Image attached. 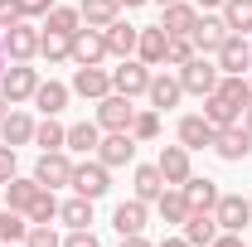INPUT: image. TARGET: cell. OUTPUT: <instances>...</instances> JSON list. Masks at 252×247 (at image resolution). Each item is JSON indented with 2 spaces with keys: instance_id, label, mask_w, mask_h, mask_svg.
<instances>
[{
  "instance_id": "6da1fadb",
  "label": "cell",
  "mask_w": 252,
  "mask_h": 247,
  "mask_svg": "<svg viewBox=\"0 0 252 247\" xmlns=\"http://www.w3.org/2000/svg\"><path fill=\"white\" fill-rule=\"evenodd\" d=\"M219 63H209V54H194V59L180 68V88L185 93H194V97H209L214 88H219Z\"/></svg>"
},
{
  "instance_id": "7a4b0ae2",
  "label": "cell",
  "mask_w": 252,
  "mask_h": 247,
  "mask_svg": "<svg viewBox=\"0 0 252 247\" xmlns=\"http://www.w3.org/2000/svg\"><path fill=\"white\" fill-rule=\"evenodd\" d=\"M146 88H151V63H141L136 54L122 59V68H112V93L136 102V97H146Z\"/></svg>"
},
{
  "instance_id": "3957f363",
  "label": "cell",
  "mask_w": 252,
  "mask_h": 247,
  "mask_svg": "<svg viewBox=\"0 0 252 247\" xmlns=\"http://www.w3.org/2000/svg\"><path fill=\"white\" fill-rule=\"evenodd\" d=\"M34 88H39V73H34L30 63H10L5 73H0V97L10 102V107H20V102H30Z\"/></svg>"
},
{
  "instance_id": "277c9868",
  "label": "cell",
  "mask_w": 252,
  "mask_h": 247,
  "mask_svg": "<svg viewBox=\"0 0 252 247\" xmlns=\"http://www.w3.org/2000/svg\"><path fill=\"white\" fill-rule=\"evenodd\" d=\"M5 39V59L10 63H30L39 54V30H34V20H20V25H10V30H0Z\"/></svg>"
},
{
  "instance_id": "5b68a950",
  "label": "cell",
  "mask_w": 252,
  "mask_h": 247,
  "mask_svg": "<svg viewBox=\"0 0 252 247\" xmlns=\"http://www.w3.org/2000/svg\"><path fill=\"white\" fill-rule=\"evenodd\" d=\"M68 185L78 189L83 199H93V204H97V199L112 189V175H107L102 160H83V165H73V180H68Z\"/></svg>"
},
{
  "instance_id": "8992f818",
  "label": "cell",
  "mask_w": 252,
  "mask_h": 247,
  "mask_svg": "<svg viewBox=\"0 0 252 247\" xmlns=\"http://www.w3.org/2000/svg\"><path fill=\"white\" fill-rule=\"evenodd\" d=\"M131 122H136V107H131V97L107 93L102 102H97V126H102V131H131Z\"/></svg>"
},
{
  "instance_id": "52a82bcc",
  "label": "cell",
  "mask_w": 252,
  "mask_h": 247,
  "mask_svg": "<svg viewBox=\"0 0 252 247\" xmlns=\"http://www.w3.org/2000/svg\"><path fill=\"white\" fill-rule=\"evenodd\" d=\"M107 54H112V49H107V34H102V30L88 25V30L73 34V63H78V68H102Z\"/></svg>"
},
{
  "instance_id": "ba28073f",
  "label": "cell",
  "mask_w": 252,
  "mask_h": 247,
  "mask_svg": "<svg viewBox=\"0 0 252 247\" xmlns=\"http://www.w3.org/2000/svg\"><path fill=\"white\" fill-rule=\"evenodd\" d=\"M214 223H219L223 233H243L252 223V204L243 194H219V204H214Z\"/></svg>"
},
{
  "instance_id": "9c48e42d",
  "label": "cell",
  "mask_w": 252,
  "mask_h": 247,
  "mask_svg": "<svg viewBox=\"0 0 252 247\" xmlns=\"http://www.w3.org/2000/svg\"><path fill=\"white\" fill-rule=\"evenodd\" d=\"M97 160H102L107 170H117V165H131V160H136V136H131V131H102Z\"/></svg>"
},
{
  "instance_id": "30bf717a",
  "label": "cell",
  "mask_w": 252,
  "mask_h": 247,
  "mask_svg": "<svg viewBox=\"0 0 252 247\" xmlns=\"http://www.w3.org/2000/svg\"><path fill=\"white\" fill-rule=\"evenodd\" d=\"M34 180H39L44 189H63L68 180H73V160H68V151H44L39 165H34Z\"/></svg>"
},
{
  "instance_id": "8fae6325",
  "label": "cell",
  "mask_w": 252,
  "mask_h": 247,
  "mask_svg": "<svg viewBox=\"0 0 252 247\" xmlns=\"http://www.w3.org/2000/svg\"><path fill=\"white\" fill-rule=\"evenodd\" d=\"M214 151H219L223 160H233V165H238V160H248V155H252V131H248L243 122L219 126V136H214Z\"/></svg>"
},
{
  "instance_id": "7c38bea8",
  "label": "cell",
  "mask_w": 252,
  "mask_h": 247,
  "mask_svg": "<svg viewBox=\"0 0 252 247\" xmlns=\"http://www.w3.org/2000/svg\"><path fill=\"white\" fill-rule=\"evenodd\" d=\"M146 218H151V204L146 199H122L117 204V214H112V228L122 233V238H136V233H146Z\"/></svg>"
},
{
  "instance_id": "4fadbf2b",
  "label": "cell",
  "mask_w": 252,
  "mask_h": 247,
  "mask_svg": "<svg viewBox=\"0 0 252 247\" xmlns=\"http://www.w3.org/2000/svg\"><path fill=\"white\" fill-rule=\"evenodd\" d=\"M252 68V39H243V34H228L219 49V73H238V78H248Z\"/></svg>"
},
{
  "instance_id": "5bb4252c",
  "label": "cell",
  "mask_w": 252,
  "mask_h": 247,
  "mask_svg": "<svg viewBox=\"0 0 252 247\" xmlns=\"http://www.w3.org/2000/svg\"><path fill=\"white\" fill-rule=\"evenodd\" d=\"M228 34H233V30H228V20H223V15H199V25H194L189 39H194V49H199V54H219Z\"/></svg>"
},
{
  "instance_id": "9a60e30c",
  "label": "cell",
  "mask_w": 252,
  "mask_h": 247,
  "mask_svg": "<svg viewBox=\"0 0 252 247\" xmlns=\"http://www.w3.org/2000/svg\"><path fill=\"white\" fill-rule=\"evenodd\" d=\"M160 175H165V185H185L189 175H194V165H189V146H160Z\"/></svg>"
},
{
  "instance_id": "2e32d148",
  "label": "cell",
  "mask_w": 252,
  "mask_h": 247,
  "mask_svg": "<svg viewBox=\"0 0 252 247\" xmlns=\"http://www.w3.org/2000/svg\"><path fill=\"white\" fill-rule=\"evenodd\" d=\"M146 97H151V107H156V112L180 107V97H185V88H180V73H175V78H170V73H151V88H146Z\"/></svg>"
},
{
  "instance_id": "e0dca14e",
  "label": "cell",
  "mask_w": 252,
  "mask_h": 247,
  "mask_svg": "<svg viewBox=\"0 0 252 247\" xmlns=\"http://www.w3.org/2000/svg\"><path fill=\"white\" fill-rule=\"evenodd\" d=\"M73 93L102 102V97L112 93V73H107V68H73Z\"/></svg>"
},
{
  "instance_id": "ac0fdd59",
  "label": "cell",
  "mask_w": 252,
  "mask_h": 247,
  "mask_svg": "<svg viewBox=\"0 0 252 247\" xmlns=\"http://www.w3.org/2000/svg\"><path fill=\"white\" fill-rule=\"evenodd\" d=\"M214 136H219V126L209 122L204 112H194V117H185V122H180V146H189V151L214 146Z\"/></svg>"
},
{
  "instance_id": "d6986e66",
  "label": "cell",
  "mask_w": 252,
  "mask_h": 247,
  "mask_svg": "<svg viewBox=\"0 0 252 247\" xmlns=\"http://www.w3.org/2000/svg\"><path fill=\"white\" fill-rule=\"evenodd\" d=\"M0 141H5V146H30V141H34V122H30V112L10 107V112L0 117Z\"/></svg>"
},
{
  "instance_id": "ffe728a7",
  "label": "cell",
  "mask_w": 252,
  "mask_h": 247,
  "mask_svg": "<svg viewBox=\"0 0 252 247\" xmlns=\"http://www.w3.org/2000/svg\"><path fill=\"white\" fill-rule=\"evenodd\" d=\"M165 49H170V34L160 30V25H151V30H141V39H136V59L151 63V68H160L165 63Z\"/></svg>"
},
{
  "instance_id": "44dd1931",
  "label": "cell",
  "mask_w": 252,
  "mask_h": 247,
  "mask_svg": "<svg viewBox=\"0 0 252 247\" xmlns=\"http://www.w3.org/2000/svg\"><path fill=\"white\" fill-rule=\"evenodd\" d=\"M219 233H223V228L214 223V214H204V209H194V214L185 218V243L189 247H209Z\"/></svg>"
},
{
  "instance_id": "7402d4cb",
  "label": "cell",
  "mask_w": 252,
  "mask_h": 247,
  "mask_svg": "<svg viewBox=\"0 0 252 247\" xmlns=\"http://www.w3.org/2000/svg\"><path fill=\"white\" fill-rule=\"evenodd\" d=\"M68 97H73V88H63V83L49 78V83H39V88H34V107H39L44 117H59L63 107H68Z\"/></svg>"
},
{
  "instance_id": "603a6c76",
  "label": "cell",
  "mask_w": 252,
  "mask_h": 247,
  "mask_svg": "<svg viewBox=\"0 0 252 247\" xmlns=\"http://www.w3.org/2000/svg\"><path fill=\"white\" fill-rule=\"evenodd\" d=\"M39 189H44V185H39L34 175H15V180L5 185V209H20V214H25L34 199H39Z\"/></svg>"
},
{
  "instance_id": "cb8c5ba5",
  "label": "cell",
  "mask_w": 252,
  "mask_h": 247,
  "mask_svg": "<svg viewBox=\"0 0 252 247\" xmlns=\"http://www.w3.org/2000/svg\"><path fill=\"white\" fill-rule=\"evenodd\" d=\"M156 209H160V223H180V228H185V218L194 214V209H189V199H185V189H180V185H170V189H165V194L156 199Z\"/></svg>"
},
{
  "instance_id": "d4e9b609",
  "label": "cell",
  "mask_w": 252,
  "mask_h": 247,
  "mask_svg": "<svg viewBox=\"0 0 252 247\" xmlns=\"http://www.w3.org/2000/svg\"><path fill=\"white\" fill-rule=\"evenodd\" d=\"M97 146H102V126H97V122H78V126H68V141H63V151L97 155Z\"/></svg>"
},
{
  "instance_id": "484cf974",
  "label": "cell",
  "mask_w": 252,
  "mask_h": 247,
  "mask_svg": "<svg viewBox=\"0 0 252 247\" xmlns=\"http://www.w3.org/2000/svg\"><path fill=\"white\" fill-rule=\"evenodd\" d=\"M102 34H107V49H112L117 59H131V54H136V39H141V30H136V25H126V20H112Z\"/></svg>"
},
{
  "instance_id": "4316f807",
  "label": "cell",
  "mask_w": 252,
  "mask_h": 247,
  "mask_svg": "<svg viewBox=\"0 0 252 247\" xmlns=\"http://www.w3.org/2000/svg\"><path fill=\"white\" fill-rule=\"evenodd\" d=\"M194 25H199V10H194V5H185V0L165 5V20H160L165 34H194Z\"/></svg>"
},
{
  "instance_id": "83f0119b",
  "label": "cell",
  "mask_w": 252,
  "mask_h": 247,
  "mask_svg": "<svg viewBox=\"0 0 252 247\" xmlns=\"http://www.w3.org/2000/svg\"><path fill=\"white\" fill-rule=\"evenodd\" d=\"M180 189H185L189 209H204V214H214V204H219V185H214V180H199V175H189Z\"/></svg>"
},
{
  "instance_id": "f1b7e54d",
  "label": "cell",
  "mask_w": 252,
  "mask_h": 247,
  "mask_svg": "<svg viewBox=\"0 0 252 247\" xmlns=\"http://www.w3.org/2000/svg\"><path fill=\"white\" fill-rule=\"evenodd\" d=\"M160 194H165V175H160V165H136V199L156 204Z\"/></svg>"
},
{
  "instance_id": "f546056e",
  "label": "cell",
  "mask_w": 252,
  "mask_h": 247,
  "mask_svg": "<svg viewBox=\"0 0 252 247\" xmlns=\"http://www.w3.org/2000/svg\"><path fill=\"white\" fill-rule=\"evenodd\" d=\"M117 10H122L117 0H78V15H83L93 30H107V25L117 20Z\"/></svg>"
},
{
  "instance_id": "4dcf8cb0",
  "label": "cell",
  "mask_w": 252,
  "mask_h": 247,
  "mask_svg": "<svg viewBox=\"0 0 252 247\" xmlns=\"http://www.w3.org/2000/svg\"><path fill=\"white\" fill-rule=\"evenodd\" d=\"M63 141H68V126L59 117H44V122L34 126V146L39 151H63Z\"/></svg>"
},
{
  "instance_id": "1f68e13d",
  "label": "cell",
  "mask_w": 252,
  "mask_h": 247,
  "mask_svg": "<svg viewBox=\"0 0 252 247\" xmlns=\"http://www.w3.org/2000/svg\"><path fill=\"white\" fill-rule=\"evenodd\" d=\"M39 54L49 63H63L73 59V34H54V30H39Z\"/></svg>"
},
{
  "instance_id": "d6a6232c",
  "label": "cell",
  "mask_w": 252,
  "mask_h": 247,
  "mask_svg": "<svg viewBox=\"0 0 252 247\" xmlns=\"http://www.w3.org/2000/svg\"><path fill=\"white\" fill-rule=\"evenodd\" d=\"M204 117H209L214 126H233V122H243V112H238V107H233L223 93H209V97H204Z\"/></svg>"
},
{
  "instance_id": "836d02e7",
  "label": "cell",
  "mask_w": 252,
  "mask_h": 247,
  "mask_svg": "<svg viewBox=\"0 0 252 247\" xmlns=\"http://www.w3.org/2000/svg\"><path fill=\"white\" fill-rule=\"evenodd\" d=\"M44 30H54V34H78V30H83V15H78L73 5H54V10L44 15Z\"/></svg>"
},
{
  "instance_id": "e575fe53",
  "label": "cell",
  "mask_w": 252,
  "mask_h": 247,
  "mask_svg": "<svg viewBox=\"0 0 252 247\" xmlns=\"http://www.w3.org/2000/svg\"><path fill=\"white\" fill-rule=\"evenodd\" d=\"M30 238V218L20 209H0V243H25Z\"/></svg>"
},
{
  "instance_id": "d590c367",
  "label": "cell",
  "mask_w": 252,
  "mask_h": 247,
  "mask_svg": "<svg viewBox=\"0 0 252 247\" xmlns=\"http://www.w3.org/2000/svg\"><path fill=\"white\" fill-rule=\"evenodd\" d=\"M59 218L68 228H88L93 223V199H83V194H73L68 204H59Z\"/></svg>"
},
{
  "instance_id": "8d00e7d4",
  "label": "cell",
  "mask_w": 252,
  "mask_h": 247,
  "mask_svg": "<svg viewBox=\"0 0 252 247\" xmlns=\"http://www.w3.org/2000/svg\"><path fill=\"white\" fill-rule=\"evenodd\" d=\"M223 20H228L233 34L252 30V0H223Z\"/></svg>"
},
{
  "instance_id": "74e56055",
  "label": "cell",
  "mask_w": 252,
  "mask_h": 247,
  "mask_svg": "<svg viewBox=\"0 0 252 247\" xmlns=\"http://www.w3.org/2000/svg\"><path fill=\"white\" fill-rule=\"evenodd\" d=\"M131 136H136V141H156V136H160V112H156V107H136Z\"/></svg>"
},
{
  "instance_id": "f35d334b",
  "label": "cell",
  "mask_w": 252,
  "mask_h": 247,
  "mask_svg": "<svg viewBox=\"0 0 252 247\" xmlns=\"http://www.w3.org/2000/svg\"><path fill=\"white\" fill-rule=\"evenodd\" d=\"M25 218H30V223H54V218H59V199H54V189H39V199L25 209Z\"/></svg>"
},
{
  "instance_id": "ab89813d",
  "label": "cell",
  "mask_w": 252,
  "mask_h": 247,
  "mask_svg": "<svg viewBox=\"0 0 252 247\" xmlns=\"http://www.w3.org/2000/svg\"><path fill=\"white\" fill-rule=\"evenodd\" d=\"M194 54H199V49H194L189 34H170V49H165V63H170V68H185Z\"/></svg>"
},
{
  "instance_id": "60d3db41",
  "label": "cell",
  "mask_w": 252,
  "mask_h": 247,
  "mask_svg": "<svg viewBox=\"0 0 252 247\" xmlns=\"http://www.w3.org/2000/svg\"><path fill=\"white\" fill-rule=\"evenodd\" d=\"M25 247H63V238L49 228V223H30V238H25Z\"/></svg>"
},
{
  "instance_id": "b9f144b4",
  "label": "cell",
  "mask_w": 252,
  "mask_h": 247,
  "mask_svg": "<svg viewBox=\"0 0 252 247\" xmlns=\"http://www.w3.org/2000/svg\"><path fill=\"white\" fill-rule=\"evenodd\" d=\"M15 175H20V160H15V146H5V141H0V185H10Z\"/></svg>"
},
{
  "instance_id": "7bdbcfd3",
  "label": "cell",
  "mask_w": 252,
  "mask_h": 247,
  "mask_svg": "<svg viewBox=\"0 0 252 247\" xmlns=\"http://www.w3.org/2000/svg\"><path fill=\"white\" fill-rule=\"evenodd\" d=\"M63 247H102V243H97V233H93V228H73V233L63 238Z\"/></svg>"
},
{
  "instance_id": "ee69618b",
  "label": "cell",
  "mask_w": 252,
  "mask_h": 247,
  "mask_svg": "<svg viewBox=\"0 0 252 247\" xmlns=\"http://www.w3.org/2000/svg\"><path fill=\"white\" fill-rule=\"evenodd\" d=\"M49 10H54V0H20V15L25 20H44Z\"/></svg>"
},
{
  "instance_id": "f6af8a7d",
  "label": "cell",
  "mask_w": 252,
  "mask_h": 247,
  "mask_svg": "<svg viewBox=\"0 0 252 247\" xmlns=\"http://www.w3.org/2000/svg\"><path fill=\"white\" fill-rule=\"evenodd\" d=\"M25 15H20V0H0V30H10V25H20Z\"/></svg>"
},
{
  "instance_id": "bcb514c9",
  "label": "cell",
  "mask_w": 252,
  "mask_h": 247,
  "mask_svg": "<svg viewBox=\"0 0 252 247\" xmlns=\"http://www.w3.org/2000/svg\"><path fill=\"white\" fill-rule=\"evenodd\" d=\"M209 247H248V243H243L238 233H219V238H214V243H209Z\"/></svg>"
},
{
  "instance_id": "7dc6e473",
  "label": "cell",
  "mask_w": 252,
  "mask_h": 247,
  "mask_svg": "<svg viewBox=\"0 0 252 247\" xmlns=\"http://www.w3.org/2000/svg\"><path fill=\"white\" fill-rule=\"evenodd\" d=\"M122 247H156V243H146V233H136V238H122Z\"/></svg>"
},
{
  "instance_id": "c3c4849f",
  "label": "cell",
  "mask_w": 252,
  "mask_h": 247,
  "mask_svg": "<svg viewBox=\"0 0 252 247\" xmlns=\"http://www.w3.org/2000/svg\"><path fill=\"white\" fill-rule=\"evenodd\" d=\"M156 247H189L185 238H165V243H156Z\"/></svg>"
},
{
  "instance_id": "681fc988",
  "label": "cell",
  "mask_w": 252,
  "mask_h": 247,
  "mask_svg": "<svg viewBox=\"0 0 252 247\" xmlns=\"http://www.w3.org/2000/svg\"><path fill=\"white\" fill-rule=\"evenodd\" d=\"M117 5H126V10H136V5H146V0H117Z\"/></svg>"
},
{
  "instance_id": "f907efd6",
  "label": "cell",
  "mask_w": 252,
  "mask_h": 247,
  "mask_svg": "<svg viewBox=\"0 0 252 247\" xmlns=\"http://www.w3.org/2000/svg\"><path fill=\"white\" fill-rule=\"evenodd\" d=\"M199 5H204V10H219V5H223V0H199Z\"/></svg>"
},
{
  "instance_id": "816d5d0a",
  "label": "cell",
  "mask_w": 252,
  "mask_h": 247,
  "mask_svg": "<svg viewBox=\"0 0 252 247\" xmlns=\"http://www.w3.org/2000/svg\"><path fill=\"white\" fill-rule=\"evenodd\" d=\"M243 126H248V131H252V107H248V112H243Z\"/></svg>"
},
{
  "instance_id": "f5cc1de1",
  "label": "cell",
  "mask_w": 252,
  "mask_h": 247,
  "mask_svg": "<svg viewBox=\"0 0 252 247\" xmlns=\"http://www.w3.org/2000/svg\"><path fill=\"white\" fill-rule=\"evenodd\" d=\"M5 112H10V102H5V97H0V117H5Z\"/></svg>"
},
{
  "instance_id": "db71d44e",
  "label": "cell",
  "mask_w": 252,
  "mask_h": 247,
  "mask_svg": "<svg viewBox=\"0 0 252 247\" xmlns=\"http://www.w3.org/2000/svg\"><path fill=\"white\" fill-rule=\"evenodd\" d=\"M156 5H160V10H165V5H175V0H156Z\"/></svg>"
},
{
  "instance_id": "11a10c76",
  "label": "cell",
  "mask_w": 252,
  "mask_h": 247,
  "mask_svg": "<svg viewBox=\"0 0 252 247\" xmlns=\"http://www.w3.org/2000/svg\"><path fill=\"white\" fill-rule=\"evenodd\" d=\"M0 59H5V39H0Z\"/></svg>"
},
{
  "instance_id": "9f6ffc18",
  "label": "cell",
  "mask_w": 252,
  "mask_h": 247,
  "mask_svg": "<svg viewBox=\"0 0 252 247\" xmlns=\"http://www.w3.org/2000/svg\"><path fill=\"white\" fill-rule=\"evenodd\" d=\"M248 83H252V68H248Z\"/></svg>"
},
{
  "instance_id": "6f0895ef",
  "label": "cell",
  "mask_w": 252,
  "mask_h": 247,
  "mask_svg": "<svg viewBox=\"0 0 252 247\" xmlns=\"http://www.w3.org/2000/svg\"><path fill=\"white\" fill-rule=\"evenodd\" d=\"M248 204H252V194H248Z\"/></svg>"
},
{
  "instance_id": "680465c9",
  "label": "cell",
  "mask_w": 252,
  "mask_h": 247,
  "mask_svg": "<svg viewBox=\"0 0 252 247\" xmlns=\"http://www.w3.org/2000/svg\"><path fill=\"white\" fill-rule=\"evenodd\" d=\"M5 247H15V243H5Z\"/></svg>"
}]
</instances>
